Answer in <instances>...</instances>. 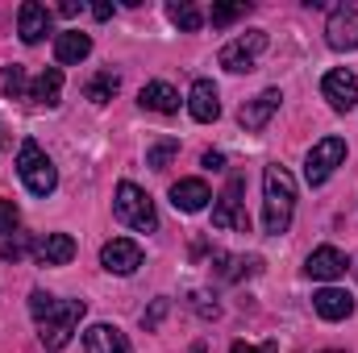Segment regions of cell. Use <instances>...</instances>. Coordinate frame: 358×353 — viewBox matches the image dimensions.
<instances>
[{
  "instance_id": "cell-19",
  "label": "cell",
  "mask_w": 358,
  "mask_h": 353,
  "mask_svg": "<svg viewBox=\"0 0 358 353\" xmlns=\"http://www.w3.org/2000/svg\"><path fill=\"white\" fill-rule=\"evenodd\" d=\"M88 54H92V38L88 33H80V29H63V33L55 38V59L67 63V67H71V63H84Z\"/></svg>"
},
{
  "instance_id": "cell-24",
  "label": "cell",
  "mask_w": 358,
  "mask_h": 353,
  "mask_svg": "<svg viewBox=\"0 0 358 353\" xmlns=\"http://www.w3.org/2000/svg\"><path fill=\"white\" fill-rule=\"evenodd\" d=\"M179 154V142L176 137H163V142H155L150 150H146V167H155V171H163L171 158Z\"/></svg>"
},
{
  "instance_id": "cell-31",
  "label": "cell",
  "mask_w": 358,
  "mask_h": 353,
  "mask_svg": "<svg viewBox=\"0 0 358 353\" xmlns=\"http://www.w3.org/2000/svg\"><path fill=\"white\" fill-rule=\"evenodd\" d=\"M25 250H34L29 237H13V241L0 246V258H4V262H17V258H25Z\"/></svg>"
},
{
  "instance_id": "cell-2",
  "label": "cell",
  "mask_w": 358,
  "mask_h": 353,
  "mask_svg": "<svg viewBox=\"0 0 358 353\" xmlns=\"http://www.w3.org/2000/svg\"><path fill=\"white\" fill-rule=\"evenodd\" d=\"M84 312H88L84 299H59V308L38 324V341H42L46 350H63V345H71V337H76Z\"/></svg>"
},
{
  "instance_id": "cell-7",
  "label": "cell",
  "mask_w": 358,
  "mask_h": 353,
  "mask_svg": "<svg viewBox=\"0 0 358 353\" xmlns=\"http://www.w3.org/2000/svg\"><path fill=\"white\" fill-rule=\"evenodd\" d=\"M263 50H267V33H263V29H250V33L234 38L229 46H221V67L234 71V75L255 71V59H259Z\"/></svg>"
},
{
  "instance_id": "cell-36",
  "label": "cell",
  "mask_w": 358,
  "mask_h": 353,
  "mask_svg": "<svg viewBox=\"0 0 358 353\" xmlns=\"http://www.w3.org/2000/svg\"><path fill=\"white\" fill-rule=\"evenodd\" d=\"M325 353H342V350H325Z\"/></svg>"
},
{
  "instance_id": "cell-11",
  "label": "cell",
  "mask_w": 358,
  "mask_h": 353,
  "mask_svg": "<svg viewBox=\"0 0 358 353\" xmlns=\"http://www.w3.org/2000/svg\"><path fill=\"white\" fill-rule=\"evenodd\" d=\"M279 104H283V91H279V88H267V91H259L255 100H246V104H242V112H238L242 129H250V133L267 129V121L279 112Z\"/></svg>"
},
{
  "instance_id": "cell-26",
  "label": "cell",
  "mask_w": 358,
  "mask_h": 353,
  "mask_svg": "<svg viewBox=\"0 0 358 353\" xmlns=\"http://www.w3.org/2000/svg\"><path fill=\"white\" fill-rule=\"evenodd\" d=\"M217 262H221V278L225 283H238L242 274H250L259 262H246V258H229V254H217Z\"/></svg>"
},
{
  "instance_id": "cell-35",
  "label": "cell",
  "mask_w": 358,
  "mask_h": 353,
  "mask_svg": "<svg viewBox=\"0 0 358 353\" xmlns=\"http://www.w3.org/2000/svg\"><path fill=\"white\" fill-rule=\"evenodd\" d=\"M92 17H96V21H108V17H113V4H96Z\"/></svg>"
},
{
  "instance_id": "cell-9",
  "label": "cell",
  "mask_w": 358,
  "mask_h": 353,
  "mask_svg": "<svg viewBox=\"0 0 358 353\" xmlns=\"http://www.w3.org/2000/svg\"><path fill=\"white\" fill-rule=\"evenodd\" d=\"M100 266L108 274H134L142 266V246L129 241V237H113V241L100 246Z\"/></svg>"
},
{
  "instance_id": "cell-30",
  "label": "cell",
  "mask_w": 358,
  "mask_h": 353,
  "mask_svg": "<svg viewBox=\"0 0 358 353\" xmlns=\"http://www.w3.org/2000/svg\"><path fill=\"white\" fill-rule=\"evenodd\" d=\"M167 312H171V299H155V308L142 316V329H146V333H155V329L163 324V316H167Z\"/></svg>"
},
{
  "instance_id": "cell-5",
  "label": "cell",
  "mask_w": 358,
  "mask_h": 353,
  "mask_svg": "<svg viewBox=\"0 0 358 353\" xmlns=\"http://www.w3.org/2000/svg\"><path fill=\"white\" fill-rule=\"evenodd\" d=\"M242 175H234L225 183V191L213 204V229H234V233H250V212L242 208Z\"/></svg>"
},
{
  "instance_id": "cell-22",
  "label": "cell",
  "mask_w": 358,
  "mask_h": 353,
  "mask_svg": "<svg viewBox=\"0 0 358 353\" xmlns=\"http://www.w3.org/2000/svg\"><path fill=\"white\" fill-rule=\"evenodd\" d=\"M167 17L176 21L183 33H196V29L204 25V13H200L192 0H171V4H167Z\"/></svg>"
},
{
  "instance_id": "cell-13",
  "label": "cell",
  "mask_w": 358,
  "mask_h": 353,
  "mask_svg": "<svg viewBox=\"0 0 358 353\" xmlns=\"http://www.w3.org/2000/svg\"><path fill=\"white\" fill-rule=\"evenodd\" d=\"M346 254L338 250V246H321V250H313L308 254V262H304V274L308 278H317V283H334V278H342L346 274Z\"/></svg>"
},
{
  "instance_id": "cell-3",
  "label": "cell",
  "mask_w": 358,
  "mask_h": 353,
  "mask_svg": "<svg viewBox=\"0 0 358 353\" xmlns=\"http://www.w3.org/2000/svg\"><path fill=\"white\" fill-rule=\"evenodd\" d=\"M117 216L129 225V229H138V233H155L159 229V212H155V200L138 187V183H117Z\"/></svg>"
},
{
  "instance_id": "cell-8",
  "label": "cell",
  "mask_w": 358,
  "mask_h": 353,
  "mask_svg": "<svg viewBox=\"0 0 358 353\" xmlns=\"http://www.w3.org/2000/svg\"><path fill=\"white\" fill-rule=\"evenodd\" d=\"M321 96L329 100V108H334V112H350V108H358V80H355V71H346V67L329 71V75L321 80Z\"/></svg>"
},
{
  "instance_id": "cell-12",
  "label": "cell",
  "mask_w": 358,
  "mask_h": 353,
  "mask_svg": "<svg viewBox=\"0 0 358 353\" xmlns=\"http://www.w3.org/2000/svg\"><path fill=\"white\" fill-rule=\"evenodd\" d=\"M46 33H50V8L25 0V4L17 8V38H21L25 46H38Z\"/></svg>"
},
{
  "instance_id": "cell-4",
  "label": "cell",
  "mask_w": 358,
  "mask_h": 353,
  "mask_svg": "<svg viewBox=\"0 0 358 353\" xmlns=\"http://www.w3.org/2000/svg\"><path fill=\"white\" fill-rule=\"evenodd\" d=\"M17 171H21L25 187H29L34 195H50V191L59 187V171H55V163L46 158V150H42L38 142H21V154H17Z\"/></svg>"
},
{
  "instance_id": "cell-33",
  "label": "cell",
  "mask_w": 358,
  "mask_h": 353,
  "mask_svg": "<svg viewBox=\"0 0 358 353\" xmlns=\"http://www.w3.org/2000/svg\"><path fill=\"white\" fill-rule=\"evenodd\" d=\"M229 353H275V341H267V345H246V341H234V350Z\"/></svg>"
},
{
  "instance_id": "cell-18",
  "label": "cell",
  "mask_w": 358,
  "mask_h": 353,
  "mask_svg": "<svg viewBox=\"0 0 358 353\" xmlns=\"http://www.w3.org/2000/svg\"><path fill=\"white\" fill-rule=\"evenodd\" d=\"M208 200H213V191H208L204 179H179L176 187H171V204H176L179 212H204Z\"/></svg>"
},
{
  "instance_id": "cell-28",
  "label": "cell",
  "mask_w": 358,
  "mask_h": 353,
  "mask_svg": "<svg viewBox=\"0 0 358 353\" xmlns=\"http://www.w3.org/2000/svg\"><path fill=\"white\" fill-rule=\"evenodd\" d=\"M4 91H8V100H21V96H29L25 91V71L13 63V67H4Z\"/></svg>"
},
{
  "instance_id": "cell-25",
  "label": "cell",
  "mask_w": 358,
  "mask_h": 353,
  "mask_svg": "<svg viewBox=\"0 0 358 353\" xmlns=\"http://www.w3.org/2000/svg\"><path fill=\"white\" fill-rule=\"evenodd\" d=\"M250 13V4L246 0H238V4H213V13H208V21L221 29V25H234L238 17H246Z\"/></svg>"
},
{
  "instance_id": "cell-23",
  "label": "cell",
  "mask_w": 358,
  "mask_h": 353,
  "mask_svg": "<svg viewBox=\"0 0 358 353\" xmlns=\"http://www.w3.org/2000/svg\"><path fill=\"white\" fill-rule=\"evenodd\" d=\"M117 88H121V80L113 71H100V75H92V84L84 88V96H88L92 104H108L117 96Z\"/></svg>"
},
{
  "instance_id": "cell-20",
  "label": "cell",
  "mask_w": 358,
  "mask_h": 353,
  "mask_svg": "<svg viewBox=\"0 0 358 353\" xmlns=\"http://www.w3.org/2000/svg\"><path fill=\"white\" fill-rule=\"evenodd\" d=\"M138 104L150 108V112H179V91L171 88V84H163V80H155V84L142 88Z\"/></svg>"
},
{
  "instance_id": "cell-1",
  "label": "cell",
  "mask_w": 358,
  "mask_h": 353,
  "mask_svg": "<svg viewBox=\"0 0 358 353\" xmlns=\"http://www.w3.org/2000/svg\"><path fill=\"white\" fill-rule=\"evenodd\" d=\"M292 212H296V179L287 167H267L263 171V229L271 237L287 233L292 225Z\"/></svg>"
},
{
  "instance_id": "cell-21",
  "label": "cell",
  "mask_w": 358,
  "mask_h": 353,
  "mask_svg": "<svg viewBox=\"0 0 358 353\" xmlns=\"http://www.w3.org/2000/svg\"><path fill=\"white\" fill-rule=\"evenodd\" d=\"M59 96H63V71H59V67H46V71L34 80L29 100H34V104H46V108H55V104H59Z\"/></svg>"
},
{
  "instance_id": "cell-17",
  "label": "cell",
  "mask_w": 358,
  "mask_h": 353,
  "mask_svg": "<svg viewBox=\"0 0 358 353\" xmlns=\"http://www.w3.org/2000/svg\"><path fill=\"white\" fill-rule=\"evenodd\" d=\"M313 308H317L321 320H346V316H355V299H350V291H342V287L317 291V295H313Z\"/></svg>"
},
{
  "instance_id": "cell-29",
  "label": "cell",
  "mask_w": 358,
  "mask_h": 353,
  "mask_svg": "<svg viewBox=\"0 0 358 353\" xmlns=\"http://www.w3.org/2000/svg\"><path fill=\"white\" fill-rule=\"evenodd\" d=\"M17 225H21V212H17V204H13V200H0V237H8Z\"/></svg>"
},
{
  "instance_id": "cell-27",
  "label": "cell",
  "mask_w": 358,
  "mask_h": 353,
  "mask_svg": "<svg viewBox=\"0 0 358 353\" xmlns=\"http://www.w3.org/2000/svg\"><path fill=\"white\" fill-rule=\"evenodd\" d=\"M55 308H59V299H55L50 291H29V316H34L38 324H42V320H46Z\"/></svg>"
},
{
  "instance_id": "cell-6",
  "label": "cell",
  "mask_w": 358,
  "mask_h": 353,
  "mask_svg": "<svg viewBox=\"0 0 358 353\" xmlns=\"http://www.w3.org/2000/svg\"><path fill=\"white\" fill-rule=\"evenodd\" d=\"M342 163H346V142H342V137H321V142L308 150V158H304V179H308V187H321Z\"/></svg>"
},
{
  "instance_id": "cell-14",
  "label": "cell",
  "mask_w": 358,
  "mask_h": 353,
  "mask_svg": "<svg viewBox=\"0 0 358 353\" xmlns=\"http://www.w3.org/2000/svg\"><path fill=\"white\" fill-rule=\"evenodd\" d=\"M76 258V241L67 233H46L34 241V262L38 266H67Z\"/></svg>"
},
{
  "instance_id": "cell-34",
  "label": "cell",
  "mask_w": 358,
  "mask_h": 353,
  "mask_svg": "<svg viewBox=\"0 0 358 353\" xmlns=\"http://www.w3.org/2000/svg\"><path fill=\"white\" fill-rule=\"evenodd\" d=\"M204 167H208V171H221V167H225V154H213V150H208V154H204Z\"/></svg>"
},
{
  "instance_id": "cell-16",
  "label": "cell",
  "mask_w": 358,
  "mask_h": 353,
  "mask_svg": "<svg viewBox=\"0 0 358 353\" xmlns=\"http://www.w3.org/2000/svg\"><path fill=\"white\" fill-rule=\"evenodd\" d=\"M187 112H192L200 125H208V121L221 117V96H217V88H213L208 80H196V84H192V91H187Z\"/></svg>"
},
{
  "instance_id": "cell-32",
  "label": "cell",
  "mask_w": 358,
  "mask_h": 353,
  "mask_svg": "<svg viewBox=\"0 0 358 353\" xmlns=\"http://www.w3.org/2000/svg\"><path fill=\"white\" fill-rule=\"evenodd\" d=\"M192 308H196V312H200L204 320H213V316L221 312V308H217V299L208 303V295H204V291H192Z\"/></svg>"
},
{
  "instance_id": "cell-10",
  "label": "cell",
  "mask_w": 358,
  "mask_h": 353,
  "mask_svg": "<svg viewBox=\"0 0 358 353\" xmlns=\"http://www.w3.org/2000/svg\"><path fill=\"white\" fill-rule=\"evenodd\" d=\"M325 42L334 50H358V8L355 4H342L329 13L325 21Z\"/></svg>"
},
{
  "instance_id": "cell-15",
  "label": "cell",
  "mask_w": 358,
  "mask_h": 353,
  "mask_svg": "<svg viewBox=\"0 0 358 353\" xmlns=\"http://www.w3.org/2000/svg\"><path fill=\"white\" fill-rule=\"evenodd\" d=\"M84 350L88 353H134V345H129V337L117 324H92L84 333Z\"/></svg>"
}]
</instances>
